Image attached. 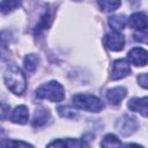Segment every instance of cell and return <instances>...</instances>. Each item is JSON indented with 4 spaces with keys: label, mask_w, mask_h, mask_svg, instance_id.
Here are the masks:
<instances>
[{
    "label": "cell",
    "mask_w": 148,
    "mask_h": 148,
    "mask_svg": "<svg viewBox=\"0 0 148 148\" xmlns=\"http://www.w3.org/2000/svg\"><path fill=\"white\" fill-rule=\"evenodd\" d=\"M5 83L8 87V89L14 92L15 95H22L27 88V80L24 74L22 73V71L13 65L10 67H8V69L5 73Z\"/></svg>",
    "instance_id": "1"
},
{
    "label": "cell",
    "mask_w": 148,
    "mask_h": 148,
    "mask_svg": "<svg viewBox=\"0 0 148 148\" xmlns=\"http://www.w3.org/2000/svg\"><path fill=\"white\" fill-rule=\"evenodd\" d=\"M36 96L38 98L49 99L51 102H61L65 98V90L59 82L50 81L37 88Z\"/></svg>",
    "instance_id": "2"
},
{
    "label": "cell",
    "mask_w": 148,
    "mask_h": 148,
    "mask_svg": "<svg viewBox=\"0 0 148 148\" xmlns=\"http://www.w3.org/2000/svg\"><path fill=\"white\" fill-rule=\"evenodd\" d=\"M72 103L77 109L88 111V112H99L104 105L99 98L89 94H77L72 98Z\"/></svg>",
    "instance_id": "3"
},
{
    "label": "cell",
    "mask_w": 148,
    "mask_h": 148,
    "mask_svg": "<svg viewBox=\"0 0 148 148\" xmlns=\"http://www.w3.org/2000/svg\"><path fill=\"white\" fill-rule=\"evenodd\" d=\"M116 126H117V131L121 135L128 136V135L133 134L136 131V128H138V121H136L135 118L130 117L128 114H125V116H123L118 120V123H117Z\"/></svg>",
    "instance_id": "4"
},
{
    "label": "cell",
    "mask_w": 148,
    "mask_h": 148,
    "mask_svg": "<svg viewBox=\"0 0 148 148\" xmlns=\"http://www.w3.org/2000/svg\"><path fill=\"white\" fill-rule=\"evenodd\" d=\"M105 46L111 51H120L124 49L125 45V37L119 31H111L106 34L104 38Z\"/></svg>",
    "instance_id": "5"
},
{
    "label": "cell",
    "mask_w": 148,
    "mask_h": 148,
    "mask_svg": "<svg viewBox=\"0 0 148 148\" xmlns=\"http://www.w3.org/2000/svg\"><path fill=\"white\" fill-rule=\"evenodd\" d=\"M131 73L130 62L126 59H118L112 65L111 80H120Z\"/></svg>",
    "instance_id": "6"
},
{
    "label": "cell",
    "mask_w": 148,
    "mask_h": 148,
    "mask_svg": "<svg viewBox=\"0 0 148 148\" xmlns=\"http://www.w3.org/2000/svg\"><path fill=\"white\" fill-rule=\"evenodd\" d=\"M127 59L132 65L142 67L148 62V51L141 47H134L128 52Z\"/></svg>",
    "instance_id": "7"
},
{
    "label": "cell",
    "mask_w": 148,
    "mask_h": 148,
    "mask_svg": "<svg viewBox=\"0 0 148 148\" xmlns=\"http://www.w3.org/2000/svg\"><path fill=\"white\" fill-rule=\"evenodd\" d=\"M127 106L131 111L138 112L143 117H148V96L142 98L134 97L128 101Z\"/></svg>",
    "instance_id": "8"
},
{
    "label": "cell",
    "mask_w": 148,
    "mask_h": 148,
    "mask_svg": "<svg viewBox=\"0 0 148 148\" xmlns=\"http://www.w3.org/2000/svg\"><path fill=\"white\" fill-rule=\"evenodd\" d=\"M128 24L135 30H143L148 28V17L145 13H134L128 18Z\"/></svg>",
    "instance_id": "9"
},
{
    "label": "cell",
    "mask_w": 148,
    "mask_h": 148,
    "mask_svg": "<svg viewBox=\"0 0 148 148\" xmlns=\"http://www.w3.org/2000/svg\"><path fill=\"white\" fill-rule=\"evenodd\" d=\"M126 92L127 91L124 87H116V88L109 89L106 91V99L110 102V104L117 105L124 99V97L126 96Z\"/></svg>",
    "instance_id": "10"
},
{
    "label": "cell",
    "mask_w": 148,
    "mask_h": 148,
    "mask_svg": "<svg viewBox=\"0 0 148 148\" xmlns=\"http://www.w3.org/2000/svg\"><path fill=\"white\" fill-rule=\"evenodd\" d=\"M28 118H29V112H28V109L25 105H18L16 106L13 112H12V116H10V120L15 124H25L28 121Z\"/></svg>",
    "instance_id": "11"
},
{
    "label": "cell",
    "mask_w": 148,
    "mask_h": 148,
    "mask_svg": "<svg viewBox=\"0 0 148 148\" xmlns=\"http://www.w3.org/2000/svg\"><path fill=\"white\" fill-rule=\"evenodd\" d=\"M49 119H50V112L45 109H38L35 111L34 119H32V126L34 127L44 126Z\"/></svg>",
    "instance_id": "12"
},
{
    "label": "cell",
    "mask_w": 148,
    "mask_h": 148,
    "mask_svg": "<svg viewBox=\"0 0 148 148\" xmlns=\"http://www.w3.org/2000/svg\"><path fill=\"white\" fill-rule=\"evenodd\" d=\"M47 146L52 147V146H56V147H83V146H88L87 142H84L83 140H79V139H60L58 141H53L51 143H49Z\"/></svg>",
    "instance_id": "13"
},
{
    "label": "cell",
    "mask_w": 148,
    "mask_h": 148,
    "mask_svg": "<svg viewBox=\"0 0 148 148\" xmlns=\"http://www.w3.org/2000/svg\"><path fill=\"white\" fill-rule=\"evenodd\" d=\"M127 23V18L124 15H114L109 17V24L114 31L123 30Z\"/></svg>",
    "instance_id": "14"
},
{
    "label": "cell",
    "mask_w": 148,
    "mask_h": 148,
    "mask_svg": "<svg viewBox=\"0 0 148 148\" xmlns=\"http://www.w3.org/2000/svg\"><path fill=\"white\" fill-rule=\"evenodd\" d=\"M24 69L28 72V73H34L36 69H37V66L39 64V58L36 56V54H28L25 58H24Z\"/></svg>",
    "instance_id": "15"
},
{
    "label": "cell",
    "mask_w": 148,
    "mask_h": 148,
    "mask_svg": "<svg viewBox=\"0 0 148 148\" xmlns=\"http://www.w3.org/2000/svg\"><path fill=\"white\" fill-rule=\"evenodd\" d=\"M98 6L104 12H113L120 6V0H97Z\"/></svg>",
    "instance_id": "16"
},
{
    "label": "cell",
    "mask_w": 148,
    "mask_h": 148,
    "mask_svg": "<svg viewBox=\"0 0 148 148\" xmlns=\"http://www.w3.org/2000/svg\"><path fill=\"white\" fill-rule=\"evenodd\" d=\"M21 0H2L1 1V13L7 14L18 7H21Z\"/></svg>",
    "instance_id": "17"
},
{
    "label": "cell",
    "mask_w": 148,
    "mask_h": 148,
    "mask_svg": "<svg viewBox=\"0 0 148 148\" xmlns=\"http://www.w3.org/2000/svg\"><path fill=\"white\" fill-rule=\"evenodd\" d=\"M50 23H51V15H50L49 12H45V13L40 16V18H39L37 25H36L35 34H39L42 30L47 29V28L50 27Z\"/></svg>",
    "instance_id": "18"
},
{
    "label": "cell",
    "mask_w": 148,
    "mask_h": 148,
    "mask_svg": "<svg viewBox=\"0 0 148 148\" xmlns=\"http://www.w3.org/2000/svg\"><path fill=\"white\" fill-rule=\"evenodd\" d=\"M101 146H103V147H119V146H121V142L119 141V139L114 134H106L103 138Z\"/></svg>",
    "instance_id": "19"
},
{
    "label": "cell",
    "mask_w": 148,
    "mask_h": 148,
    "mask_svg": "<svg viewBox=\"0 0 148 148\" xmlns=\"http://www.w3.org/2000/svg\"><path fill=\"white\" fill-rule=\"evenodd\" d=\"M58 112L61 117H65V118H74L76 117V112L75 110L68 108V106H59L58 108Z\"/></svg>",
    "instance_id": "20"
},
{
    "label": "cell",
    "mask_w": 148,
    "mask_h": 148,
    "mask_svg": "<svg viewBox=\"0 0 148 148\" xmlns=\"http://www.w3.org/2000/svg\"><path fill=\"white\" fill-rule=\"evenodd\" d=\"M134 39L136 42H141L145 44H148V28L143 30H139L138 32L134 34Z\"/></svg>",
    "instance_id": "21"
},
{
    "label": "cell",
    "mask_w": 148,
    "mask_h": 148,
    "mask_svg": "<svg viewBox=\"0 0 148 148\" xmlns=\"http://www.w3.org/2000/svg\"><path fill=\"white\" fill-rule=\"evenodd\" d=\"M136 80H138V83L141 87L148 89V73H141V74H139L138 77H136Z\"/></svg>",
    "instance_id": "22"
},
{
    "label": "cell",
    "mask_w": 148,
    "mask_h": 148,
    "mask_svg": "<svg viewBox=\"0 0 148 148\" xmlns=\"http://www.w3.org/2000/svg\"><path fill=\"white\" fill-rule=\"evenodd\" d=\"M2 146H6V147H9V146H22V147H32V145H29L28 142H22V141H14V140H9L7 142H3Z\"/></svg>",
    "instance_id": "23"
},
{
    "label": "cell",
    "mask_w": 148,
    "mask_h": 148,
    "mask_svg": "<svg viewBox=\"0 0 148 148\" xmlns=\"http://www.w3.org/2000/svg\"><path fill=\"white\" fill-rule=\"evenodd\" d=\"M76 1H81V0H76Z\"/></svg>",
    "instance_id": "24"
}]
</instances>
